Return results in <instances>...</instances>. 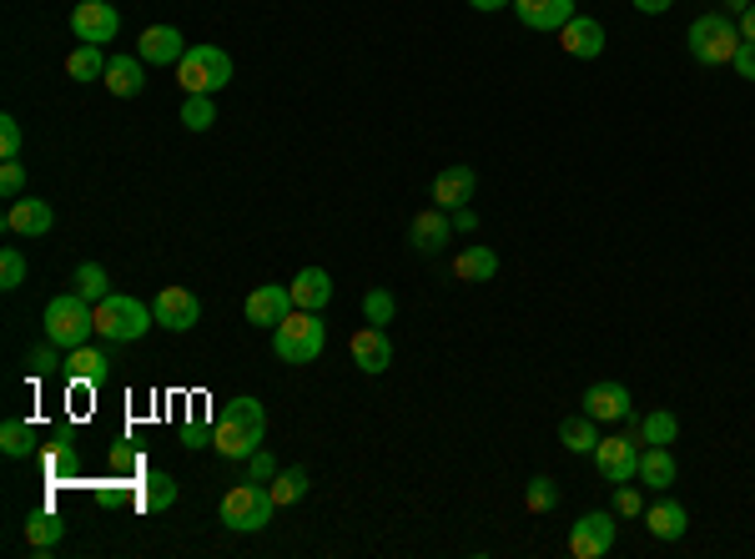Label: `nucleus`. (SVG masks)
Wrapping results in <instances>:
<instances>
[{
  "instance_id": "f257e3e1",
  "label": "nucleus",
  "mask_w": 755,
  "mask_h": 559,
  "mask_svg": "<svg viewBox=\"0 0 755 559\" xmlns=\"http://www.w3.org/2000/svg\"><path fill=\"white\" fill-rule=\"evenodd\" d=\"M262 439H267V408H262V398H252V393L232 398L227 414L212 424V449L222 453V459H252V453L262 449Z\"/></svg>"
},
{
  "instance_id": "f03ea898",
  "label": "nucleus",
  "mask_w": 755,
  "mask_h": 559,
  "mask_svg": "<svg viewBox=\"0 0 755 559\" xmlns=\"http://www.w3.org/2000/svg\"><path fill=\"white\" fill-rule=\"evenodd\" d=\"M46 338L61 348V353H72V348H81L86 338L96 333V303H86L81 293H61V298L46 303Z\"/></svg>"
},
{
  "instance_id": "7ed1b4c3",
  "label": "nucleus",
  "mask_w": 755,
  "mask_h": 559,
  "mask_svg": "<svg viewBox=\"0 0 755 559\" xmlns=\"http://www.w3.org/2000/svg\"><path fill=\"white\" fill-rule=\"evenodd\" d=\"M322 348H328V328H322L318 313H287L277 328H272V353L283 363H318Z\"/></svg>"
},
{
  "instance_id": "20e7f679",
  "label": "nucleus",
  "mask_w": 755,
  "mask_h": 559,
  "mask_svg": "<svg viewBox=\"0 0 755 559\" xmlns=\"http://www.w3.org/2000/svg\"><path fill=\"white\" fill-rule=\"evenodd\" d=\"M685 46H690V56H696L700 66H731L735 51H741V25L725 11H710V15H700V21H690Z\"/></svg>"
},
{
  "instance_id": "39448f33",
  "label": "nucleus",
  "mask_w": 755,
  "mask_h": 559,
  "mask_svg": "<svg viewBox=\"0 0 755 559\" xmlns=\"http://www.w3.org/2000/svg\"><path fill=\"white\" fill-rule=\"evenodd\" d=\"M152 322L156 313L146 303L127 298V293H107V298L96 303V333L107 338V343H136V338H146Z\"/></svg>"
},
{
  "instance_id": "423d86ee",
  "label": "nucleus",
  "mask_w": 755,
  "mask_h": 559,
  "mask_svg": "<svg viewBox=\"0 0 755 559\" xmlns=\"http://www.w3.org/2000/svg\"><path fill=\"white\" fill-rule=\"evenodd\" d=\"M177 81L187 96L222 91V86H232V56H227L222 46H187V56H182V66H177Z\"/></svg>"
},
{
  "instance_id": "0eeeda50",
  "label": "nucleus",
  "mask_w": 755,
  "mask_h": 559,
  "mask_svg": "<svg viewBox=\"0 0 755 559\" xmlns=\"http://www.w3.org/2000/svg\"><path fill=\"white\" fill-rule=\"evenodd\" d=\"M272 509H277L272 489H262L258 479H248V484H237L232 494L222 500V524L227 529H237V535H258V529H267L272 524Z\"/></svg>"
},
{
  "instance_id": "6e6552de",
  "label": "nucleus",
  "mask_w": 755,
  "mask_h": 559,
  "mask_svg": "<svg viewBox=\"0 0 755 559\" xmlns=\"http://www.w3.org/2000/svg\"><path fill=\"white\" fill-rule=\"evenodd\" d=\"M620 514L614 509H594V514H579L575 529H569V555L575 559H604L614 549V535H620Z\"/></svg>"
},
{
  "instance_id": "1a4fd4ad",
  "label": "nucleus",
  "mask_w": 755,
  "mask_h": 559,
  "mask_svg": "<svg viewBox=\"0 0 755 559\" xmlns=\"http://www.w3.org/2000/svg\"><path fill=\"white\" fill-rule=\"evenodd\" d=\"M152 313H156V322H162L166 333H192L201 322V303H197V293L192 287H162L152 298Z\"/></svg>"
},
{
  "instance_id": "9d476101",
  "label": "nucleus",
  "mask_w": 755,
  "mask_h": 559,
  "mask_svg": "<svg viewBox=\"0 0 755 559\" xmlns=\"http://www.w3.org/2000/svg\"><path fill=\"white\" fill-rule=\"evenodd\" d=\"M72 31H76V41L107 46V41H117L121 15L111 11V0H81V6L72 11Z\"/></svg>"
},
{
  "instance_id": "9b49d317",
  "label": "nucleus",
  "mask_w": 755,
  "mask_h": 559,
  "mask_svg": "<svg viewBox=\"0 0 755 559\" xmlns=\"http://www.w3.org/2000/svg\"><path fill=\"white\" fill-rule=\"evenodd\" d=\"M594 469L604 474V484H635V474H639L635 439H600L594 443Z\"/></svg>"
},
{
  "instance_id": "f8f14e48",
  "label": "nucleus",
  "mask_w": 755,
  "mask_h": 559,
  "mask_svg": "<svg viewBox=\"0 0 755 559\" xmlns=\"http://www.w3.org/2000/svg\"><path fill=\"white\" fill-rule=\"evenodd\" d=\"M473 187H479V172H473L469 162H453V167H444L434 177V207H444V212H459V207L473 202Z\"/></svg>"
},
{
  "instance_id": "ddd939ff",
  "label": "nucleus",
  "mask_w": 755,
  "mask_h": 559,
  "mask_svg": "<svg viewBox=\"0 0 755 559\" xmlns=\"http://www.w3.org/2000/svg\"><path fill=\"white\" fill-rule=\"evenodd\" d=\"M287 313H297V303H293V287H283V283H262L258 293L248 298V322L252 328H277Z\"/></svg>"
},
{
  "instance_id": "4468645a",
  "label": "nucleus",
  "mask_w": 755,
  "mask_h": 559,
  "mask_svg": "<svg viewBox=\"0 0 755 559\" xmlns=\"http://www.w3.org/2000/svg\"><path fill=\"white\" fill-rule=\"evenodd\" d=\"M348 353H353V363L363 373H383L393 363V338H389V328H358L353 333V343H348Z\"/></svg>"
},
{
  "instance_id": "2eb2a0df",
  "label": "nucleus",
  "mask_w": 755,
  "mask_h": 559,
  "mask_svg": "<svg viewBox=\"0 0 755 559\" xmlns=\"http://www.w3.org/2000/svg\"><path fill=\"white\" fill-rule=\"evenodd\" d=\"M584 414H590L594 424H620V418H630L635 414V408H630V388L625 383H590Z\"/></svg>"
},
{
  "instance_id": "dca6fc26",
  "label": "nucleus",
  "mask_w": 755,
  "mask_h": 559,
  "mask_svg": "<svg viewBox=\"0 0 755 559\" xmlns=\"http://www.w3.org/2000/svg\"><path fill=\"white\" fill-rule=\"evenodd\" d=\"M136 56L152 61V66H182V56H187V41H182L177 25H146Z\"/></svg>"
},
{
  "instance_id": "f3484780",
  "label": "nucleus",
  "mask_w": 755,
  "mask_h": 559,
  "mask_svg": "<svg viewBox=\"0 0 755 559\" xmlns=\"http://www.w3.org/2000/svg\"><path fill=\"white\" fill-rule=\"evenodd\" d=\"M51 222H56V212L41 197H15L11 212H6V232H15V238H46Z\"/></svg>"
},
{
  "instance_id": "a211bd4d",
  "label": "nucleus",
  "mask_w": 755,
  "mask_h": 559,
  "mask_svg": "<svg viewBox=\"0 0 755 559\" xmlns=\"http://www.w3.org/2000/svg\"><path fill=\"white\" fill-rule=\"evenodd\" d=\"M514 15L529 31H565L575 21V0H514Z\"/></svg>"
},
{
  "instance_id": "6ab92c4d",
  "label": "nucleus",
  "mask_w": 755,
  "mask_h": 559,
  "mask_svg": "<svg viewBox=\"0 0 755 559\" xmlns=\"http://www.w3.org/2000/svg\"><path fill=\"white\" fill-rule=\"evenodd\" d=\"M559 46H565L575 61H594L604 51V25L590 21V15H575V21L559 31Z\"/></svg>"
},
{
  "instance_id": "aec40b11",
  "label": "nucleus",
  "mask_w": 755,
  "mask_h": 559,
  "mask_svg": "<svg viewBox=\"0 0 755 559\" xmlns=\"http://www.w3.org/2000/svg\"><path fill=\"white\" fill-rule=\"evenodd\" d=\"M453 238V222L444 217V207H428V212L414 217V227H408V242H414L418 252H444Z\"/></svg>"
},
{
  "instance_id": "412c9836",
  "label": "nucleus",
  "mask_w": 755,
  "mask_h": 559,
  "mask_svg": "<svg viewBox=\"0 0 755 559\" xmlns=\"http://www.w3.org/2000/svg\"><path fill=\"white\" fill-rule=\"evenodd\" d=\"M287 287H293V303L303 313H322L332 303V277L322 273V267H303V273H297Z\"/></svg>"
},
{
  "instance_id": "4be33fe9",
  "label": "nucleus",
  "mask_w": 755,
  "mask_h": 559,
  "mask_svg": "<svg viewBox=\"0 0 755 559\" xmlns=\"http://www.w3.org/2000/svg\"><path fill=\"white\" fill-rule=\"evenodd\" d=\"M61 373L72 383H107V373H111V358L101 353V348H91V343H81V348H72L66 353V363H61Z\"/></svg>"
},
{
  "instance_id": "5701e85b",
  "label": "nucleus",
  "mask_w": 755,
  "mask_h": 559,
  "mask_svg": "<svg viewBox=\"0 0 755 559\" xmlns=\"http://www.w3.org/2000/svg\"><path fill=\"white\" fill-rule=\"evenodd\" d=\"M107 91L111 96H121V101H131V96H142V86H146V72H142V56H111L107 61Z\"/></svg>"
},
{
  "instance_id": "b1692460",
  "label": "nucleus",
  "mask_w": 755,
  "mask_h": 559,
  "mask_svg": "<svg viewBox=\"0 0 755 559\" xmlns=\"http://www.w3.org/2000/svg\"><path fill=\"white\" fill-rule=\"evenodd\" d=\"M639 479H645V489H670L675 484L670 443H645V449H639Z\"/></svg>"
},
{
  "instance_id": "393cba45",
  "label": "nucleus",
  "mask_w": 755,
  "mask_h": 559,
  "mask_svg": "<svg viewBox=\"0 0 755 559\" xmlns=\"http://www.w3.org/2000/svg\"><path fill=\"white\" fill-rule=\"evenodd\" d=\"M645 524H649V535L655 539H685V529H690V514L680 509V504H670V500H660V504H649L645 509Z\"/></svg>"
},
{
  "instance_id": "a878e982",
  "label": "nucleus",
  "mask_w": 755,
  "mask_h": 559,
  "mask_svg": "<svg viewBox=\"0 0 755 559\" xmlns=\"http://www.w3.org/2000/svg\"><path fill=\"white\" fill-rule=\"evenodd\" d=\"M453 273L463 277V283H489V277L499 273V257L494 248H484V242H469V248L453 257Z\"/></svg>"
},
{
  "instance_id": "bb28decb",
  "label": "nucleus",
  "mask_w": 755,
  "mask_h": 559,
  "mask_svg": "<svg viewBox=\"0 0 755 559\" xmlns=\"http://www.w3.org/2000/svg\"><path fill=\"white\" fill-rule=\"evenodd\" d=\"M61 535H66V519L51 509H36L31 519H25V545L36 549V555H51V549L61 545Z\"/></svg>"
},
{
  "instance_id": "cd10ccee",
  "label": "nucleus",
  "mask_w": 755,
  "mask_h": 559,
  "mask_svg": "<svg viewBox=\"0 0 755 559\" xmlns=\"http://www.w3.org/2000/svg\"><path fill=\"white\" fill-rule=\"evenodd\" d=\"M142 504L146 514H162V509H172V504H177V479L172 474H162V469H152V474L142 479Z\"/></svg>"
},
{
  "instance_id": "c85d7f7f",
  "label": "nucleus",
  "mask_w": 755,
  "mask_h": 559,
  "mask_svg": "<svg viewBox=\"0 0 755 559\" xmlns=\"http://www.w3.org/2000/svg\"><path fill=\"white\" fill-rule=\"evenodd\" d=\"M66 76H72V81H101V76H107V56H101V46L81 41V46L66 56Z\"/></svg>"
},
{
  "instance_id": "c756f323",
  "label": "nucleus",
  "mask_w": 755,
  "mask_h": 559,
  "mask_svg": "<svg viewBox=\"0 0 755 559\" xmlns=\"http://www.w3.org/2000/svg\"><path fill=\"white\" fill-rule=\"evenodd\" d=\"M307 489H313V474L307 469H277L272 474V500H277V509H287V504H297V500H307Z\"/></svg>"
},
{
  "instance_id": "7c9ffc66",
  "label": "nucleus",
  "mask_w": 755,
  "mask_h": 559,
  "mask_svg": "<svg viewBox=\"0 0 755 559\" xmlns=\"http://www.w3.org/2000/svg\"><path fill=\"white\" fill-rule=\"evenodd\" d=\"M559 443H565L569 453H594V443H600V434H594V418L590 414H575L559 424Z\"/></svg>"
},
{
  "instance_id": "2f4dec72",
  "label": "nucleus",
  "mask_w": 755,
  "mask_h": 559,
  "mask_svg": "<svg viewBox=\"0 0 755 559\" xmlns=\"http://www.w3.org/2000/svg\"><path fill=\"white\" fill-rule=\"evenodd\" d=\"M675 439H680V424L665 408H655V414H645L635 424V443H675Z\"/></svg>"
},
{
  "instance_id": "473e14b6",
  "label": "nucleus",
  "mask_w": 755,
  "mask_h": 559,
  "mask_svg": "<svg viewBox=\"0 0 755 559\" xmlns=\"http://www.w3.org/2000/svg\"><path fill=\"white\" fill-rule=\"evenodd\" d=\"M31 449H36V429L21 424V418H6V424H0V453H6V459H25Z\"/></svg>"
},
{
  "instance_id": "72a5a7b5",
  "label": "nucleus",
  "mask_w": 755,
  "mask_h": 559,
  "mask_svg": "<svg viewBox=\"0 0 755 559\" xmlns=\"http://www.w3.org/2000/svg\"><path fill=\"white\" fill-rule=\"evenodd\" d=\"M72 287L81 293L86 303H101L111 293V277H107V267H101V262H81V267H76V277H72Z\"/></svg>"
},
{
  "instance_id": "f704fd0d",
  "label": "nucleus",
  "mask_w": 755,
  "mask_h": 559,
  "mask_svg": "<svg viewBox=\"0 0 755 559\" xmlns=\"http://www.w3.org/2000/svg\"><path fill=\"white\" fill-rule=\"evenodd\" d=\"M524 504H529V514H555L559 509V484L549 474H534L529 484H524Z\"/></svg>"
},
{
  "instance_id": "c9c22d12",
  "label": "nucleus",
  "mask_w": 755,
  "mask_h": 559,
  "mask_svg": "<svg viewBox=\"0 0 755 559\" xmlns=\"http://www.w3.org/2000/svg\"><path fill=\"white\" fill-rule=\"evenodd\" d=\"M182 127L187 131H212L217 127V107H212V96H187L182 101Z\"/></svg>"
},
{
  "instance_id": "e433bc0d",
  "label": "nucleus",
  "mask_w": 755,
  "mask_h": 559,
  "mask_svg": "<svg viewBox=\"0 0 755 559\" xmlns=\"http://www.w3.org/2000/svg\"><path fill=\"white\" fill-rule=\"evenodd\" d=\"M393 313H398V303H393L389 287H368V293H363V318L373 322V328H389Z\"/></svg>"
},
{
  "instance_id": "4c0bfd02",
  "label": "nucleus",
  "mask_w": 755,
  "mask_h": 559,
  "mask_svg": "<svg viewBox=\"0 0 755 559\" xmlns=\"http://www.w3.org/2000/svg\"><path fill=\"white\" fill-rule=\"evenodd\" d=\"M21 283H25V257H21V248H6L0 252V287L15 293Z\"/></svg>"
},
{
  "instance_id": "58836bf2",
  "label": "nucleus",
  "mask_w": 755,
  "mask_h": 559,
  "mask_svg": "<svg viewBox=\"0 0 755 559\" xmlns=\"http://www.w3.org/2000/svg\"><path fill=\"white\" fill-rule=\"evenodd\" d=\"M56 353H61V348L51 343V338H46V343H41V348H31V358H25V369H31V379H41V373L61 369V363H66V358H56Z\"/></svg>"
},
{
  "instance_id": "ea45409f",
  "label": "nucleus",
  "mask_w": 755,
  "mask_h": 559,
  "mask_svg": "<svg viewBox=\"0 0 755 559\" xmlns=\"http://www.w3.org/2000/svg\"><path fill=\"white\" fill-rule=\"evenodd\" d=\"M0 156H6V162H21V121H15L11 111L0 117Z\"/></svg>"
},
{
  "instance_id": "a19ab883",
  "label": "nucleus",
  "mask_w": 755,
  "mask_h": 559,
  "mask_svg": "<svg viewBox=\"0 0 755 559\" xmlns=\"http://www.w3.org/2000/svg\"><path fill=\"white\" fill-rule=\"evenodd\" d=\"M614 514H620V519H635V514H645V500H639V489L614 484Z\"/></svg>"
},
{
  "instance_id": "79ce46f5",
  "label": "nucleus",
  "mask_w": 755,
  "mask_h": 559,
  "mask_svg": "<svg viewBox=\"0 0 755 559\" xmlns=\"http://www.w3.org/2000/svg\"><path fill=\"white\" fill-rule=\"evenodd\" d=\"M0 197H25V167L21 162H6V167H0Z\"/></svg>"
},
{
  "instance_id": "37998d69",
  "label": "nucleus",
  "mask_w": 755,
  "mask_h": 559,
  "mask_svg": "<svg viewBox=\"0 0 755 559\" xmlns=\"http://www.w3.org/2000/svg\"><path fill=\"white\" fill-rule=\"evenodd\" d=\"M182 449H212V429H207V418H192L187 429H182Z\"/></svg>"
},
{
  "instance_id": "c03bdc74",
  "label": "nucleus",
  "mask_w": 755,
  "mask_h": 559,
  "mask_svg": "<svg viewBox=\"0 0 755 559\" xmlns=\"http://www.w3.org/2000/svg\"><path fill=\"white\" fill-rule=\"evenodd\" d=\"M277 474V459H272V449H258L248 459V479H258V484H267V479Z\"/></svg>"
},
{
  "instance_id": "a18cd8bd",
  "label": "nucleus",
  "mask_w": 755,
  "mask_h": 559,
  "mask_svg": "<svg viewBox=\"0 0 755 559\" xmlns=\"http://www.w3.org/2000/svg\"><path fill=\"white\" fill-rule=\"evenodd\" d=\"M735 76H741V81H755V41H741V51H735Z\"/></svg>"
},
{
  "instance_id": "49530a36",
  "label": "nucleus",
  "mask_w": 755,
  "mask_h": 559,
  "mask_svg": "<svg viewBox=\"0 0 755 559\" xmlns=\"http://www.w3.org/2000/svg\"><path fill=\"white\" fill-rule=\"evenodd\" d=\"M453 232H479V212H473V207H459V212H453Z\"/></svg>"
},
{
  "instance_id": "de8ad7c7",
  "label": "nucleus",
  "mask_w": 755,
  "mask_h": 559,
  "mask_svg": "<svg viewBox=\"0 0 755 559\" xmlns=\"http://www.w3.org/2000/svg\"><path fill=\"white\" fill-rule=\"evenodd\" d=\"M670 6H675V0H635V11H639V15H665Z\"/></svg>"
},
{
  "instance_id": "09e8293b",
  "label": "nucleus",
  "mask_w": 755,
  "mask_h": 559,
  "mask_svg": "<svg viewBox=\"0 0 755 559\" xmlns=\"http://www.w3.org/2000/svg\"><path fill=\"white\" fill-rule=\"evenodd\" d=\"M469 6H473V11H504V6H514V0H469Z\"/></svg>"
},
{
  "instance_id": "8fccbe9b",
  "label": "nucleus",
  "mask_w": 755,
  "mask_h": 559,
  "mask_svg": "<svg viewBox=\"0 0 755 559\" xmlns=\"http://www.w3.org/2000/svg\"><path fill=\"white\" fill-rule=\"evenodd\" d=\"M741 41H755V6L741 15Z\"/></svg>"
},
{
  "instance_id": "3c124183",
  "label": "nucleus",
  "mask_w": 755,
  "mask_h": 559,
  "mask_svg": "<svg viewBox=\"0 0 755 559\" xmlns=\"http://www.w3.org/2000/svg\"><path fill=\"white\" fill-rule=\"evenodd\" d=\"M751 11V0H725V15H745Z\"/></svg>"
}]
</instances>
